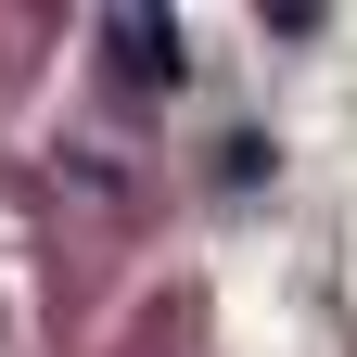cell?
<instances>
[{"mask_svg": "<svg viewBox=\"0 0 357 357\" xmlns=\"http://www.w3.org/2000/svg\"><path fill=\"white\" fill-rule=\"evenodd\" d=\"M115 64H128V77L153 89V77H178V38H166L153 13H115Z\"/></svg>", "mask_w": 357, "mask_h": 357, "instance_id": "6da1fadb", "label": "cell"}]
</instances>
